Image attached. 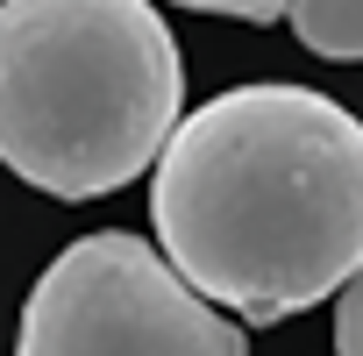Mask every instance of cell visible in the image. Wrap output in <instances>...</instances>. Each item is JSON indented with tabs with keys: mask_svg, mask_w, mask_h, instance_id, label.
<instances>
[{
	"mask_svg": "<svg viewBox=\"0 0 363 356\" xmlns=\"http://www.w3.org/2000/svg\"><path fill=\"white\" fill-rule=\"evenodd\" d=\"M150 221L207 306L292 321L363 264V121L313 86H235L164 135Z\"/></svg>",
	"mask_w": 363,
	"mask_h": 356,
	"instance_id": "cell-1",
	"label": "cell"
},
{
	"mask_svg": "<svg viewBox=\"0 0 363 356\" xmlns=\"http://www.w3.org/2000/svg\"><path fill=\"white\" fill-rule=\"evenodd\" d=\"M178 107L186 65L150 0H0V164L36 193H121Z\"/></svg>",
	"mask_w": 363,
	"mask_h": 356,
	"instance_id": "cell-2",
	"label": "cell"
},
{
	"mask_svg": "<svg viewBox=\"0 0 363 356\" xmlns=\"http://www.w3.org/2000/svg\"><path fill=\"white\" fill-rule=\"evenodd\" d=\"M15 356H250V335L207 306L143 235H79L29 285Z\"/></svg>",
	"mask_w": 363,
	"mask_h": 356,
	"instance_id": "cell-3",
	"label": "cell"
},
{
	"mask_svg": "<svg viewBox=\"0 0 363 356\" xmlns=\"http://www.w3.org/2000/svg\"><path fill=\"white\" fill-rule=\"evenodd\" d=\"M285 22L313 57H335V65L363 57V0H285Z\"/></svg>",
	"mask_w": 363,
	"mask_h": 356,
	"instance_id": "cell-4",
	"label": "cell"
},
{
	"mask_svg": "<svg viewBox=\"0 0 363 356\" xmlns=\"http://www.w3.org/2000/svg\"><path fill=\"white\" fill-rule=\"evenodd\" d=\"M335 356H363V264L335 299Z\"/></svg>",
	"mask_w": 363,
	"mask_h": 356,
	"instance_id": "cell-5",
	"label": "cell"
},
{
	"mask_svg": "<svg viewBox=\"0 0 363 356\" xmlns=\"http://www.w3.org/2000/svg\"><path fill=\"white\" fill-rule=\"evenodd\" d=\"M178 8H200V15H235V22H278L285 0H178Z\"/></svg>",
	"mask_w": 363,
	"mask_h": 356,
	"instance_id": "cell-6",
	"label": "cell"
}]
</instances>
